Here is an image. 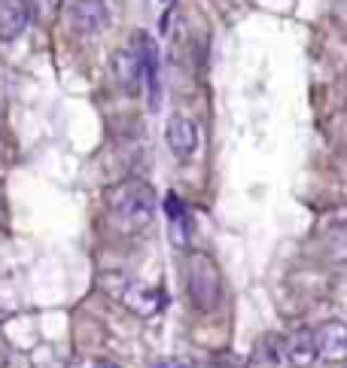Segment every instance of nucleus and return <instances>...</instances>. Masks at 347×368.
I'll list each match as a JSON object with an SVG mask.
<instances>
[{
	"label": "nucleus",
	"instance_id": "obj_12",
	"mask_svg": "<svg viewBox=\"0 0 347 368\" xmlns=\"http://www.w3.org/2000/svg\"><path fill=\"white\" fill-rule=\"evenodd\" d=\"M280 356H283L280 338H265V341L259 344V362H262L265 368H274V365L280 362Z\"/></svg>",
	"mask_w": 347,
	"mask_h": 368
},
{
	"label": "nucleus",
	"instance_id": "obj_14",
	"mask_svg": "<svg viewBox=\"0 0 347 368\" xmlns=\"http://www.w3.org/2000/svg\"><path fill=\"white\" fill-rule=\"evenodd\" d=\"M150 368H189L183 360H155Z\"/></svg>",
	"mask_w": 347,
	"mask_h": 368
},
{
	"label": "nucleus",
	"instance_id": "obj_9",
	"mask_svg": "<svg viewBox=\"0 0 347 368\" xmlns=\"http://www.w3.org/2000/svg\"><path fill=\"white\" fill-rule=\"evenodd\" d=\"M122 301L134 310V314H140V317H152V314H159V310L164 308V296H162V292L152 289V287H146V283H137V280H128L125 283Z\"/></svg>",
	"mask_w": 347,
	"mask_h": 368
},
{
	"label": "nucleus",
	"instance_id": "obj_1",
	"mask_svg": "<svg viewBox=\"0 0 347 368\" xmlns=\"http://www.w3.org/2000/svg\"><path fill=\"white\" fill-rule=\"evenodd\" d=\"M107 204H110V213L122 228H146L152 223V213H155V192L152 186H146L143 180H125L119 183L116 189H110L107 195Z\"/></svg>",
	"mask_w": 347,
	"mask_h": 368
},
{
	"label": "nucleus",
	"instance_id": "obj_16",
	"mask_svg": "<svg viewBox=\"0 0 347 368\" xmlns=\"http://www.w3.org/2000/svg\"><path fill=\"white\" fill-rule=\"evenodd\" d=\"M0 131H4V113H0Z\"/></svg>",
	"mask_w": 347,
	"mask_h": 368
},
{
	"label": "nucleus",
	"instance_id": "obj_7",
	"mask_svg": "<svg viewBox=\"0 0 347 368\" xmlns=\"http://www.w3.org/2000/svg\"><path fill=\"white\" fill-rule=\"evenodd\" d=\"M164 140H168L171 152L177 159H189L198 146V128L186 116H171L168 125H164Z\"/></svg>",
	"mask_w": 347,
	"mask_h": 368
},
{
	"label": "nucleus",
	"instance_id": "obj_11",
	"mask_svg": "<svg viewBox=\"0 0 347 368\" xmlns=\"http://www.w3.org/2000/svg\"><path fill=\"white\" fill-rule=\"evenodd\" d=\"M283 353H287V360L299 368H308L310 362L317 360V347H314V335H310V329H299V332L289 335L287 347H283Z\"/></svg>",
	"mask_w": 347,
	"mask_h": 368
},
{
	"label": "nucleus",
	"instance_id": "obj_5",
	"mask_svg": "<svg viewBox=\"0 0 347 368\" xmlns=\"http://www.w3.org/2000/svg\"><path fill=\"white\" fill-rule=\"evenodd\" d=\"M113 77L119 82V88L128 95H137L143 86V70H140V58H137L134 46H122L113 52Z\"/></svg>",
	"mask_w": 347,
	"mask_h": 368
},
{
	"label": "nucleus",
	"instance_id": "obj_13",
	"mask_svg": "<svg viewBox=\"0 0 347 368\" xmlns=\"http://www.w3.org/2000/svg\"><path fill=\"white\" fill-rule=\"evenodd\" d=\"M31 6L37 9L40 15H49L55 6H58V0H31Z\"/></svg>",
	"mask_w": 347,
	"mask_h": 368
},
{
	"label": "nucleus",
	"instance_id": "obj_8",
	"mask_svg": "<svg viewBox=\"0 0 347 368\" xmlns=\"http://www.w3.org/2000/svg\"><path fill=\"white\" fill-rule=\"evenodd\" d=\"M31 22V6L25 0H0V43H13Z\"/></svg>",
	"mask_w": 347,
	"mask_h": 368
},
{
	"label": "nucleus",
	"instance_id": "obj_15",
	"mask_svg": "<svg viewBox=\"0 0 347 368\" xmlns=\"http://www.w3.org/2000/svg\"><path fill=\"white\" fill-rule=\"evenodd\" d=\"M95 368H122V365H116V362H107V360H98Z\"/></svg>",
	"mask_w": 347,
	"mask_h": 368
},
{
	"label": "nucleus",
	"instance_id": "obj_3",
	"mask_svg": "<svg viewBox=\"0 0 347 368\" xmlns=\"http://www.w3.org/2000/svg\"><path fill=\"white\" fill-rule=\"evenodd\" d=\"M134 52L140 58V70H143V86H146V104L155 113L162 107V58H159V46H155L152 34L137 31L134 34Z\"/></svg>",
	"mask_w": 347,
	"mask_h": 368
},
{
	"label": "nucleus",
	"instance_id": "obj_6",
	"mask_svg": "<svg viewBox=\"0 0 347 368\" xmlns=\"http://www.w3.org/2000/svg\"><path fill=\"white\" fill-rule=\"evenodd\" d=\"M310 335H314V347H317V356H323V360H344L347 353V329L344 323H338V320H329L320 329H310Z\"/></svg>",
	"mask_w": 347,
	"mask_h": 368
},
{
	"label": "nucleus",
	"instance_id": "obj_4",
	"mask_svg": "<svg viewBox=\"0 0 347 368\" xmlns=\"http://www.w3.org/2000/svg\"><path fill=\"white\" fill-rule=\"evenodd\" d=\"M67 25L73 34L91 37L110 25L107 0H67Z\"/></svg>",
	"mask_w": 347,
	"mask_h": 368
},
{
	"label": "nucleus",
	"instance_id": "obj_2",
	"mask_svg": "<svg viewBox=\"0 0 347 368\" xmlns=\"http://www.w3.org/2000/svg\"><path fill=\"white\" fill-rule=\"evenodd\" d=\"M186 289L189 298L198 310H214L223 296V280H219V268L214 259L204 253H192L186 262Z\"/></svg>",
	"mask_w": 347,
	"mask_h": 368
},
{
	"label": "nucleus",
	"instance_id": "obj_10",
	"mask_svg": "<svg viewBox=\"0 0 347 368\" xmlns=\"http://www.w3.org/2000/svg\"><path fill=\"white\" fill-rule=\"evenodd\" d=\"M164 213H168L171 223V241L177 247H189V210L174 192L164 198Z\"/></svg>",
	"mask_w": 347,
	"mask_h": 368
}]
</instances>
